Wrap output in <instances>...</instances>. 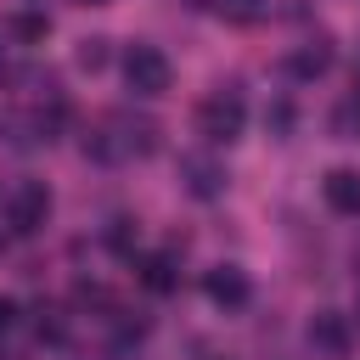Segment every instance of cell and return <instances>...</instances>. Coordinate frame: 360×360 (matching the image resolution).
Here are the masks:
<instances>
[{
  "label": "cell",
  "instance_id": "cell-1",
  "mask_svg": "<svg viewBox=\"0 0 360 360\" xmlns=\"http://www.w3.org/2000/svg\"><path fill=\"white\" fill-rule=\"evenodd\" d=\"M84 152L96 163H124V158H152L158 152V124L152 118H129V112H107L90 135Z\"/></svg>",
  "mask_w": 360,
  "mask_h": 360
},
{
  "label": "cell",
  "instance_id": "cell-2",
  "mask_svg": "<svg viewBox=\"0 0 360 360\" xmlns=\"http://www.w3.org/2000/svg\"><path fill=\"white\" fill-rule=\"evenodd\" d=\"M242 124H248V107H242L236 90H214V96L197 107V135H202L208 146H231V141L242 135Z\"/></svg>",
  "mask_w": 360,
  "mask_h": 360
},
{
  "label": "cell",
  "instance_id": "cell-3",
  "mask_svg": "<svg viewBox=\"0 0 360 360\" xmlns=\"http://www.w3.org/2000/svg\"><path fill=\"white\" fill-rule=\"evenodd\" d=\"M45 219H51V186L45 180H17L11 197H6V225L17 236H34Z\"/></svg>",
  "mask_w": 360,
  "mask_h": 360
},
{
  "label": "cell",
  "instance_id": "cell-4",
  "mask_svg": "<svg viewBox=\"0 0 360 360\" xmlns=\"http://www.w3.org/2000/svg\"><path fill=\"white\" fill-rule=\"evenodd\" d=\"M124 79H129L135 96H163L174 73H169V56H163L158 45H129V56H124Z\"/></svg>",
  "mask_w": 360,
  "mask_h": 360
},
{
  "label": "cell",
  "instance_id": "cell-5",
  "mask_svg": "<svg viewBox=\"0 0 360 360\" xmlns=\"http://www.w3.org/2000/svg\"><path fill=\"white\" fill-rule=\"evenodd\" d=\"M180 186L208 202V197L225 191V163H214L208 152H186V158H180Z\"/></svg>",
  "mask_w": 360,
  "mask_h": 360
},
{
  "label": "cell",
  "instance_id": "cell-6",
  "mask_svg": "<svg viewBox=\"0 0 360 360\" xmlns=\"http://www.w3.org/2000/svg\"><path fill=\"white\" fill-rule=\"evenodd\" d=\"M202 287H208V298H214L219 309H242V304L253 298V281H248V270H242V264H214Z\"/></svg>",
  "mask_w": 360,
  "mask_h": 360
},
{
  "label": "cell",
  "instance_id": "cell-7",
  "mask_svg": "<svg viewBox=\"0 0 360 360\" xmlns=\"http://www.w3.org/2000/svg\"><path fill=\"white\" fill-rule=\"evenodd\" d=\"M309 349L349 354V321H343L338 309H315V315H309Z\"/></svg>",
  "mask_w": 360,
  "mask_h": 360
},
{
  "label": "cell",
  "instance_id": "cell-8",
  "mask_svg": "<svg viewBox=\"0 0 360 360\" xmlns=\"http://www.w3.org/2000/svg\"><path fill=\"white\" fill-rule=\"evenodd\" d=\"M321 191H326L332 214H360V169H332L321 180Z\"/></svg>",
  "mask_w": 360,
  "mask_h": 360
},
{
  "label": "cell",
  "instance_id": "cell-9",
  "mask_svg": "<svg viewBox=\"0 0 360 360\" xmlns=\"http://www.w3.org/2000/svg\"><path fill=\"white\" fill-rule=\"evenodd\" d=\"M326 68H332V45H326V39H309L304 51L287 56V73H292V79H321Z\"/></svg>",
  "mask_w": 360,
  "mask_h": 360
},
{
  "label": "cell",
  "instance_id": "cell-10",
  "mask_svg": "<svg viewBox=\"0 0 360 360\" xmlns=\"http://www.w3.org/2000/svg\"><path fill=\"white\" fill-rule=\"evenodd\" d=\"M141 281H146L152 292H174V287H180L174 253H152V259H141Z\"/></svg>",
  "mask_w": 360,
  "mask_h": 360
},
{
  "label": "cell",
  "instance_id": "cell-11",
  "mask_svg": "<svg viewBox=\"0 0 360 360\" xmlns=\"http://www.w3.org/2000/svg\"><path fill=\"white\" fill-rule=\"evenodd\" d=\"M6 28H11V39H22V45H39V39L51 34V17H45V11H17Z\"/></svg>",
  "mask_w": 360,
  "mask_h": 360
},
{
  "label": "cell",
  "instance_id": "cell-12",
  "mask_svg": "<svg viewBox=\"0 0 360 360\" xmlns=\"http://www.w3.org/2000/svg\"><path fill=\"white\" fill-rule=\"evenodd\" d=\"M34 332H39L45 343H62V332H68V326H62V309H56V304H39V309H34Z\"/></svg>",
  "mask_w": 360,
  "mask_h": 360
},
{
  "label": "cell",
  "instance_id": "cell-13",
  "mask_svg": "<svg viewBox=\"0 0 360 360\" xmlns=\"http://www.w3.org/2000/svg\"><path fill=\"white\" fill-rule=\"evenodd\" d=\"M332 129H338L343 141H360V96H349V101L332 112Z\"/></svg>",
  "mask_w": 360,
  "mask_h": 360
},
{
  "label": "cell",
  "instance_id": "cell-14",
  "mask_svg": "<svg viewBox=\"0 0 360 360\" xmlns=\"http://www.w3.org/2000/svg\"><path fill=\"white\" fill-rule=\"evenodd\" d=\"M73 62H79L84 73H101V68H107V39H79Z\"/></svg>",
  "mask_w": 360,
  "mask_h": 360
},
{
  "label": "cell",
  "instance_id": "cell-15",
  "mask_svg": "<svg viewBox=\"0 0 360 360\" xmlns=\"http://www.w3.org/2000/svg\"><path fill=\"white\" fill-rule=\"evenodd\" d=\"M6 326H17V304H11V298H0V332H6Z\"/></svg>",
  "mask_w": 360,
  "mask_h": 360
},
{
  "label": "cell",
  "instance_id": "cell-16",
  "mask_svg": "<svg viewBox=\"0 0 360 360\" xmlns=\"http://www.w3.org/2000/svg\"><path fill=\"white\" fill-rule=\"evenodd\" d=\"M79 6H107V0H79Z\"/></svg>",
  "mask_w": 360,
  "mask_h": 360
},
{
  "label": "cell",
  "instance_id": "cell-17",
  "mask_svg": "<svg viewBox=\"0 0 360 360\" xmlns=\"http://www.w3.org/2000/svg\"><path fill=\"white\" fill-rule=\"evenodd\" d=\"M231 6H259V0H231Z\"/></svg>",
  "mask_w": 360,
  "mask_h": 360
},
{
  "label": "cell",
  "instance_id": "cell-18",
  "mask_svg": "<svg viewBox=\"0 0 360 360\" xmlns=\"http://www.w3.org/2000/svg\"><path fill=\"white\" fill-rule=\"evenodd\" d=\"M0 360H17V354H0Z\"/></svg>",
  "mask_w": 360,
  "mask_h": 360
},
{
  "label": "cell",
  "instance_id": "cell-19",
  "mask_svg": "<svg viewBox=\"0 0 360 360\" xmlns=\"http://www.w3.org/2000/svg\"><path fill=\"white\" fill-rule=\"evenodd\" d=\"M0 242H6V236H0Z\"/></svg>",
  "mask_w": 360,
  "mask_h": 360
}]
</instances>
